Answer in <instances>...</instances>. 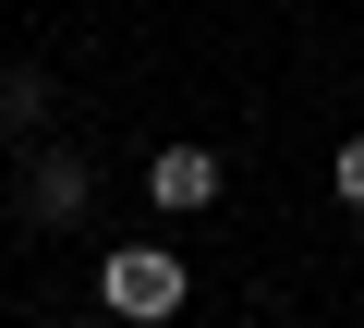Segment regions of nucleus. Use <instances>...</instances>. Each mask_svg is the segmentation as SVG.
<instances>
[{
	"label": "nucleus",
	"mask_w": 364,
	"mask_h": 328,
	"mask_svg": "<svg viewBox=\"0 0 364 328\" xmlns=\"http://www.w3.org/2000/svg\"><path fill=\"white\" fill-rule=\"evenodd\" d=\"M97 292H109V316H134V328H158V316H182V255H158V243H122L109 268H97Z\"/></svg>",
	"instance_id": "1"
},
{
	"label": "nucleus",
	"mask_w": 364,
	"mask_h": 328,
	"mask_svg": "<svg viewBox=\"0 0 364 328\" xmlns=\"http://www.w3.org/2000/svg\"><path fill=\"white\" fill-rule=\"evenodd\" d=\"M146 195H158L170 219H195V207H219V158H207V146H158V171H146Z\"/></svg>",
	"instance_id": "2"
},
{
	"label": "nucleus",
	"mask_w": 364,
	"mask_h": 328,
	"mask_svg": "<svg viewBox=\"0 0 364 328\" xmlns=\"http://www.w3.org/2000/svg\"><path fill=\"white\" fill-rule=\"evenodd\" d=\"M73 207H85V158H37V183H25V219H49V231H61Z\"/></svg>",
	"instance_id": "3"
},
{
	"label": "nucleus",
	"mask_w": 364,
	"mask_h": 328,
	"mask_svg": "<svg viewBox=\"0 0 364 328\" xmlns=\"http://www.w3.org/2000/svg\"><path fill=\"white\" fill-rule=\"evenodd\" d=\"M340 207H364V134L340 146Z\"/></svg>",
	"instance_id": "4"
}]
</instances>
